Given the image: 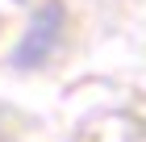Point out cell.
<instances>
[{
	"label": "cell",
	"instance_id": "6da1fadb",
	"mask_svg": "<svg viewBox=\"0 0 146 142\" xmlns=\"http://www.w3.org/2000/svg\"><path fill=\"white\" fill-rule=\"evenodd\" d=\"M63 29H67V9L58 0H46L42 9L34 13V21L25 29V38L17 42V50H13V67H21V71L42 67L46 59L54 55V46L63 42Z\"/></svg>",
	"mask_w": 146,
	"mask_h": 142
}]
</instances>
